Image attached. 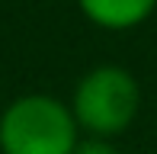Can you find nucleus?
Returning <instances> with one entry per match:
<instances>
[{
    "instance_id": "nucleus-2",
    "label": "nucleus",
    "mask_w": 157,
    "mask_h": 154,
    "mask_svg": "<svg viewBox=\"0 0 157 154\" xmlns=\"http://www.w3.org/2000/svg\"><path fill=\"white\" fill-rule=\"evenodd\" d=\"M135 109H138V87L122 67H96L93 74L83 77L74 96L77 122L99 135L122 132L132 122Z\"/></svg>"
},
{
    "instance_id": "nucleus-4",
    "label": "nucleus",
    "mask_w": 157,
    "mask_h": 154,
    "mask_svg": "<svg viewBox=\"0 0 157 154\" xmlns=\"http://www.w3.org/2000/svg\"><path fill=\"white\" fill-rule=\"evenodd\" d=\"M71 154H116L109 148V144H103V141H83V144H77Z\"/></svg>"
},
{
    "instance_id": "nucleus-1",
    "label": "nucleus",
    "mask_w": 157,
    "mask_h": 154,
    "mask_svg": "<svg viewBox=\"0 0 157 154\" xmlns=\"http://www.w3.org/2000/svg\"><path fill=\"white\" fill-rule=\"evenodd\" d=\"M0 144L6 154H71L74 116L52 96H23L0 122Z\"/></svg>"
},
{
    "instance_id": "nucleus-3",
    "label": "nucleus",
    "mask_w": 157,
    "mask_h": 154,
    "mask_svg": "<svg viewBox=\"0 0 157 154\" xmlns=\"http://www.w3.org/2000/svg\"><path fill=\"white\" fill-rule=\"evenodd\" d=\"M80 6L87 10L90 19H96L99 26H135L151 13L154 0H80Z\"/></svg>"
}]
</instances>
